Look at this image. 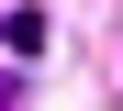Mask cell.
Returning a JSON list of instances; mask_svg holds the SVG:
<instances>
[{
	"label": "cell",
	"instance_id": "cell-1",
	"mask_svg": "<svg viewBox=\"0 0 123 111\" xmlns=\"http://www.w3.org/2000/svg\"><path fill=\"white\" fill-rule=\"evenodd\" d=\"M0 111H11V67H0Z\"/></svg>",
	"mask_w": 123,
	"mask_h": 111
}]
</instances>
